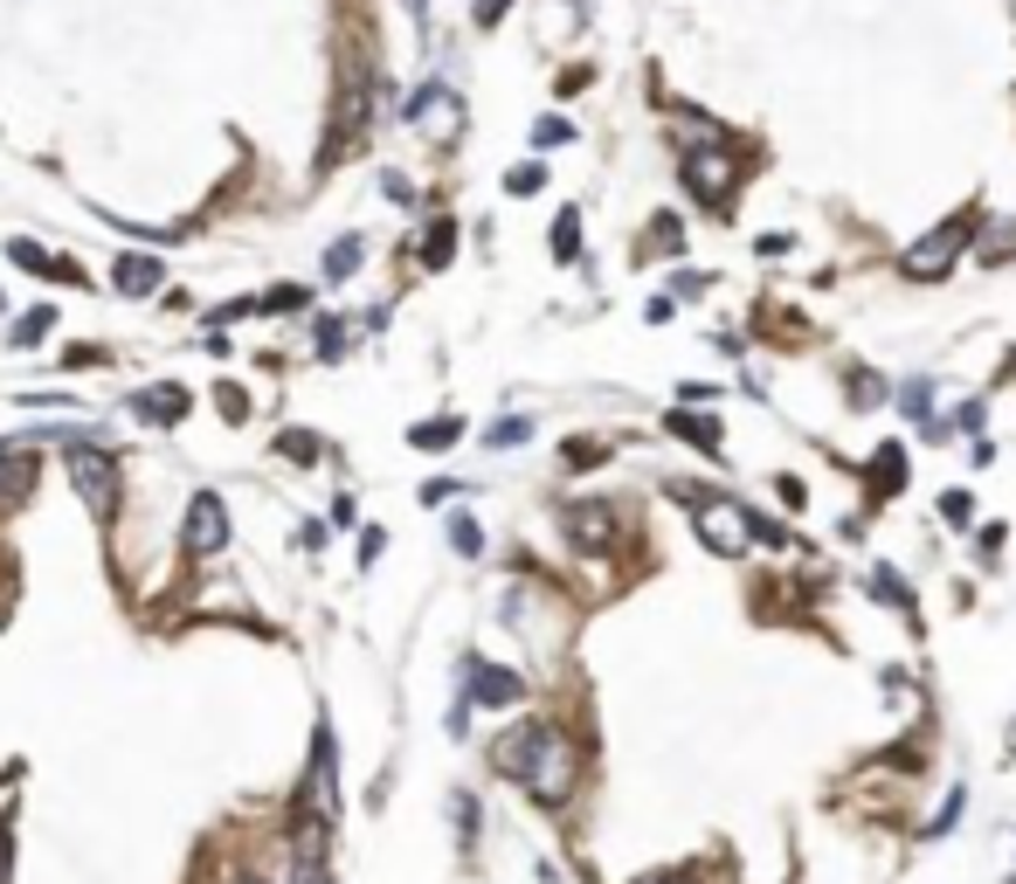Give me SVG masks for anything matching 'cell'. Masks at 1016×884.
Returning a JSON list of instances; mask_svg holds the SVG:
<instances>
[{"mask_svg":"<svg viewBox=\"0 0 1016 884\" xmlns=\"http://www.w3.org/2000/svg\"><path fill=\"white\" fill-rule=\"evenodd\" d=\"M492 760H498V774H512L525 795L547 802V808H560V802L574 795V746L560 740L547 719H519V726L492 746Z\"/></svg>","mask_w":1016,"mask_h":884,"instance_id":"6da1fadb","label":"cell"},{"mask_svg":"<svg viewBox=\"0 0 1016 884\" xmlns=\"http://www.w3.org/2000/svg\"><path fill=\"white\" fill-rule=\"evenodd\" d=\"M975 229H982V215L975 208H962V215H948L934 235H919L913 249H906V277H919V284H940V277L962 262V249L975 242Z\"/></svg>","mask_w":1016,"mask_h":884,"instance_id":"7a4b0ae2","label":"cell"},{"mask_svg":"<svg viewBox=\"0 0 1016 884\" xmlns=\"http://www.w3.org/2000/svg\"><path fill=\"white\" fill-rule=\"evenodd\" d=\"M691 525H699V539L712 553H747L754 547V512H747L740 498H726V491H699L691 498Z\"/></svg>","mask_w":1016,"mask_h":884,"instance_id":"3957f363","label":"cell"},{"mask_svg":"<svg viewBox=\"0 0 1016 884\" xmlns=\"http://www.w3.org/2000/svg\"><path fill=\"white\" fill-rule=\"evenodd\" d=\"M69 484H77V498L90 504V518H111L118 512V457H104L98 443H84V436H69Z\"/></svg>","mask_w":1016,"mask_h":884,"instance_id":"277c9868","label":"cell"},{"mask_svg":"<svg viewBox=\"0 0 1016 884\" xmlns=\"http://www.w3.org/2000/svg\"><path fill=\"white\" fill-rule=\"evenodd\" d=\"M221 547H229V504H221L215 491H194L187 525H180V553L187 560H215Z\"/></svg>","mask_w":1016,"mask_h":884,"instance_id":"5b68a950","label":"cell"},{"mask_svg":"<svg viewBox=\"0 0 1016 884\" xmlns=\"http://www.w3.org/2000/svg\"><path fill=\"white\" fill-rule=\"evenodd\" d=\"M685 187L706 201V208H726L733 187H740V166H733V153H720V139H712V153H691L685 159Z\"/></svg>","mask_w":1016,"mask_h":884,"instance_id":"8992f818","label":"cell"},{"mask_svg":"<svg viewBox=\"0 0 1016 884\" xmlns=\"http://www.w3.org/2000/svg\"><path fill=\"white\" fill-rule=\"evenodd\" d=\"M28 491H35V449L0 443V504H28Z\"/></svg>","mask_w":1016,"mask_h":884,"instance_id":"52a82bcc","label":"cell"},{"mask_svg":"<svg viewBox=\"0 0 1016 884\" xmlns=\"http://www.w3.org/2000/svg\"><path fill=\"white\" fill-rule=\"evenodd\" d=\"M560 525H568V539H574L581 553H601V547H609V539H615V518L601 512V504H574V512L560 518Z\"/></svg>","mask_w":1016,"mask_h":884,"instance_id":"ba28073f","label":"cell"},{"mask_svg":"<svg viewBox=\"0 0 1016 884\" xmlns=\"http://www.w3.org/2000/svg\"><path fill=\"white\" fill-rule=\"evenodd\" d=\"M519 677L512 670H498V664H478V656H470V699L478 705H519Z\"/></svg>","mask_w":1016,"mask_h":884,"instance_id":"9c48e42d","label":"cell"},{"mask_svg":"<svg viewBox=\"0 0 1016 884\" xmlns=\"http://www.w3.org/2000/svg\"><path fill=\"white\" fill-rule=\"evenodd\" d=\"M187 408H194V401H187V387H145V394H131V415H139V422H160V428L180 422Z\"/></svg>","mask_w":1016,"mask_h":884,"instance_id":"30bf717a","label":"cell"},{"mask_svg":"<svg viewBox=\"0 0 1016 884\" xmlns=\"http://www.w3.org/2000/svg\"><path fill=\"white\" fill-rule=\"evenodd\" d=\"M111 284L125 297H153L160 291V256H118L111 262Z\"/></svg>","mask_w":1016,"mask_h":884,"instance_id":"8fae6325","label":"cell"},{"mask_svg":"<svg viewBox=\"0 0 1016 884\" xmlns=\"http://www.w3.org/2000/svg\"><path fill=\"white\" fill-rule=\"evenodd\" d=\"M864 484H872V498H899V484H906V449L886 443L872 457V470H864Z\"/></svg>","mask_w":1016,"mask_h":884,"instance_id":"7c38bea8","label":"cell"},{"mask_svg":"<svg viewBox=\"0 0 1016 884\" xmlns=\"http://www.w3.org/2000/svg\"><path fill=\"white\" fill-rule=\"evenodd\" d=\"M671 436L699 443L706 457H720V449H726V436H720V422H712V415H685V408H677V415H671Z\"/></svg>","mask_w":1016,"mask_h":884,"instance_id":"4fadbf2b","label":"cell"},{"mask_svg":"<svg viewBox=\"0 0 1016 884\" xmlns=\"http://www.w3.org/2000/svg\"><path fill=\"white\" fill-rule=\"evenodd\" d=\"M457 436H463V422H457V415H436V422H416V428H408V443L429 449V457H443V449L457 443Z\"/></svg>","mask_w":1016,"mask_h":884,"instance_id":"5bb4252c","label":"cell"},{"mask_svg":"<svg viewBox=\"0 0 1016 884\" xmlns=\"http://www.w3.org/2000/svg\"><path fill=\"white\" fill-rule=\"evenodd\" d=\"M449 249H457V221H429V235H422V262H429V270H443Z\"/></svg>","mask_w":1016,"mask_h":884,"instance_id":"9a60e30c","label":"cell"},{"mask_svg":"<svg viewBox=\"0 0 1016 884\" xmlns=\"http://www.w3.org/2000/svg\"><path fill=\"white\" fill-rule=\"evenodd\" d=\"M360 256H367V242H360V235L332 242V249H326V277H332V284H339V277H353V270H360Z\"/></svg>","mask_w":1016,"mask_h":884,"instance_id":"2e32d148","label":"cell"},{"mask_svg":"<svg viewBox=\"0 0 1016 884\" xmlns=\"http://www.w3.org/2000/svg\"><path fill=\"white\" fill-rule=\"evenodd\" d=\"M297 863H318L326 857V816H297Z\"/></svg>","mask_w":1016,"mask_h":884,"instance_id":"e0dca14e","label":"cell"},{"mask_svg":"<svg viewBox=\"0 0 1016 884\" xmlns=\"http://www.w3.org/2000/svg\"><path fill=\"white\" fill-rule=\"evenodd\" d=\"M872 594L886 601V608H899V615H913V594H906V580H899L892 567H872Z\"/></svg>","mask_w":1016,"mask_h":884,"instance_id":"ac0fdd59","label":"cell"},{"mask_svg":"<svg viewBox=\"0 0 1016 884\" xmlns=\"http://www.w3.org/2000/svg\"><path fill=\"white\" fill-rule=\"evenodd\" d=\"M449 547H457L463 560H478L484 553V525L470 518V512H457V518H449Z\"/></svg>","mask_w":1016,"mask_h":884,"instance_id":"d6986e66","label":"cell"},{"mask_svg":"<svg viewBox=\"0 0 1016 884\" xmlns=\"http://www.w3.org/2000/svg\"><path fill=\"white\" fill-rule=\"evenodd\" d=\"M277 449H284L291 463H318V436H312V428H284V436H277Z\"/></svg>","mask_w":1016,"mask_h":884,"instance_id":"ffe728a7","label":"cell"},{"mask_svg":"<svg viewBox=\"0 0 1016 884\" xmlns=\"http://www.w3.org/2000/svg\"><path fill=\"white\" fill-rule=\"evenodd\" d=\"M574 249H581V215L568 208V215L554 221V256H560V262H574Z\"/></svg>","mask_w":1016,"mask_h":884,"instance_id":"44dd1931","label":"cell"},{"mask_svg":"<svg viewBox=\"0 0 1016 884\" xmlns=\"http://www.w3.org/2000/svg\"><path fill=\"white\" fill-rule=\"evenodd\" d=\"M525 436H533V422H525V415H505V422H492V436H484V443H492V449H519Z\"/></svg>","mask_w":1016,"mask_h":884,"instance_id":"7402d4cb","label":"cell"},{"mask_svg":"<svg viewBox=\"0 0 1016 884\" xmlns=\"http://www.w3.org/2000/svg\"><path fill=\"white\" fill-rule=\"evenodd\" d=\"M55 325V311H22V325H14V346H42V332Z\"/></svg>","mask_w":1016,"mask_h":884,"instance_id":"603a6c76","label":"cell"},{"mask_svg":"<svg viewBox=\"0 0 1016 884\" xmlns=\"http://www.w3.org/2000/svg\"><path fill=\"white\" fill-rule=\"evenodd\" d=\"M539 187H547V166H512L505 174V194H539Z\"/></svg>","mask_w":1016,"mask_h":884,"instance_id":"cb8c5ba5","label":"cell"},{"mask_svg":"<svg viewBox=\"0 0 1016 884\" xmlns=\"http://www.w3.org/2000/svg\"><path fill=\"white\" fill-rule=\"evenodd\" d=\"M215 408H221V422H250V394L242 387H215Z\"/></svg>","mask_w":1016,"mask_h":884,"instance_id":"d4e9b609","label":"cell"},{"mask_svg":"<svg viewBox=\"0 0 1016 884\" xmlns=\"http://www.w3.org/2000/svg\"><path fill=\"white\" fill-rule=\"evenodd\" d=\"M256 311H305V291H297V284H284V291H263V297H256Z\"/></svg>","mask_w":1016,"mask_h":884,"instance_id":"484cf974","label":"cell"},{"mask_svg":"<svg viewBox=\"0 0 1016 884\" xmlns=\"http://www.w3.org/2000/svg\"><path fill=\"white\" fill-rule=\"evenodd\" d=\"M886 401V381H878V373H858L851 381V408H878Z\"/></svg>","mask_w":1016,"mask_h":884,"instance_id":"4316f807","label":"cell"},{"mask_svg":"<svg viewBox=\"0 0 1016 884\" xmlns=\"http://www.w3.org/2000/svg\"><path fill=\"white\" fill-rule=\"evenodd\" d=\"M601 457H609V443H595V436L568 443V470H588V463H601Z\"/></svg>","mask_w":1016,"mask_h":884,"instance_id":"83f0119b","label":"cell"},{"mask_svg":"<svg viewBox=\"0 0 1016 884\" xmlns=\"http://www.w3.org/2000/svg\"><path fill=\"white\" fill-rule=\"evenodd\" d=\"M339 353H346V325L326 318V325H318V360H339Z\"/></svg>","mask_w":1016,"mask_h":884,"instance_id":"f1b7e54d","label":"cell"},{"mask_svg":"<svg viewBox=\"0 0 1016 884\" xmlns=\"http://www.w3.org/2000/svg\"><path fill=\"white\" fill-rule=\"evenodd\" d=\"M685 242V229H677V215H657V229H650V249H677Z\"/></svg>","mask_w":1016,"mask_h":884,"instance_id":"f546056e","label":"cell"},{"mask_svg":"<svg viewBox=\"0 0 1016 884\" xmlns=\"http://www.w3.org/2000/svg\"><path fill=\"white\" fill-rule=\"evenodd\" d=\"M940 512H948V525H968L975 504H968V491H940Z\"/></svg>","mask_w":1016,"mask_h":884,"instance_id":"4dcf8cb0","label":"cell"},{"mask_svg":"<svg viewBox=\"0 0 1016 884\" xmlns=\"http://www.w3.org/2000/svg\"><path fill=\"white\" fill-rule=\"evenodd\" d=\"M954 822H962V787H954V795H948V802H940V816H934V830H927V836H948V830H954Z\"/></svg>","mask_w":1016,"mask_h":884,"instance_id":"1f68e13d","label":"cell"},{"mask_svg":"<svg viewBox=\"0 0 1016 884\" xmlns=\"http://www.w3.org/2000/svg\"><path fill=\"white\" fill-rule=\"evenodd\" d=\"M899 408H906V415H927V408H934V387H927V381H913L906 394H899Z\"/></svg>","mask_w":1016,"mask_h":884,"instance_id":"d6a6232c","label":"cell"},{"mask_svg":"<svg viewBox=\"0 0 1016 884\" xmlns=\"http://www.w3.org/2000/svg\"><path fill=\"white\" fill-rule=\"evenodd\" d=\"M8 262H22V270H49V256L35 249V242H8Z\"/></svg>","mask_w":1016,"mask_h":884,"instance_id":"836d02e7","label":"cell"},{"mask_svg":"<svg viewBox=\"0 0 1016 884\" xmlns=\"http://www.w3.org/2000/svg\"><path fill=\"white\" fill-rule=\"evenodd\" d=\"M381 553H388V533H381V525H367V533H360V567H373Z\"/></svg>","mask_w":1016,"mask_h":884,"instance_id":"e575fe53","label":"cell"},{"mask_svg":"<svg viewBox=\"0 0 1016 884\" xmlns=\"http://www.w3.org/2000/svg\"><path fill=\"white\" fill-rule=\"evenodd\" d=\"M0 884H14V830H8V816H0Z\"/></svg>","mask_w":1016,"mask_h":884,"instance_id":"d590c367","label":"cell"},{"mask_svg":"<svg viewBox=\"0 0 1016 884\" xmlns=\"http://www.w3.org/2000/svg\"><path fill=\"white\" fill-rule=\"evenodd\" d=\"M533 139H539V145H560V139H568V118H539Z\"/></svg>","mask_w":1016,"mask_h":884,"instance_id":"8d00e7d4","label":"cell"},{"mask_svg":"<svg viewBox=\"0 0 1016 884\" xmlns=\"http://www.w3.org/2000/svg\"><path fill=\"white\" fill-rule=\"evenodd\" d=\"M775 491H782V504H788V512H802V504H809V498H802V484H796V477H775Z\"/></svg>","mask_w":1016,"mask_h":884,"instance_id":"74e56055","label":"cell"},{"mask_svg":"<svg viewBox=\"0 0 1016 884\" xmlns=\"http://www.w3.org/2000/svg\"><path fill=\"white\" fill-rule=\"evenodd\" d=\"M636 884H699V871H650V877H636Z\"/></svg>","mask_w":1016,"mask_h":884,"instance_id":"f35d334b","label":"cell"},{"mask_svg":"<svg viewBox=\"0 0 1016 884\" xmlns=\"http://www.w3.org/2000/svg\"><path fill=\"white\" fill-rule=\"evenodd\" d=\"M449 498H457V484H443V477L422 484V504H449Z\"/></svg>","mask_w":1016,"mask_h":884,"instance_id":"ab89813d","label":"cell"},{"mask_svg":"<svg viewBox=\"0 0 1016 884\" xmlns=\"http://www.w3.org/2000/svg\"><path fill=\"white\" fill-rule=\"evenodd\" d=\"M505 8H512V0H478V28H492Z\"/></svg>","mask_w":1016,"mask_h":884,"instance_id":"60d3db41","label":"cell"},{"mask_svg":"<svg viewBox=\"0 0 1016 884\" xmlns=\"http://www.w3.org/2000/svg\"><path fill=\"white\" fill-rule=\"evenodd\" d=\"M242 884H270V877H242Z\"/></svg>","mask_w":1016,"mask_h":884,"instance_id":"b9f144b4","label":"cell"},{"mask_svg":"<svg viewBox=\"0 0 1016 884\" xmlns=\"http://www.w3.org/2000/svg\"><path fill=\"white\" fill-rule=\"evenodd\" d=\"M0 311H8V291H0Z\"/></svg>","mask_w":1016,"mask_h":884,"instance_id":"7bdbcfd3","label":"cell"}]
</instances>
